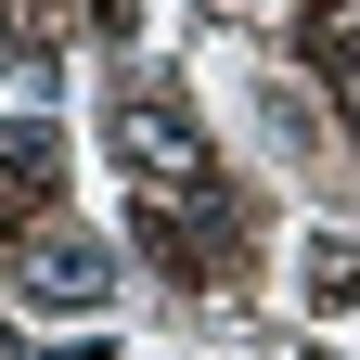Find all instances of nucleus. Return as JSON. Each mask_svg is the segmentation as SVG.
Here are the masks:
<instances>
[{"label":"nucleus","mask_w":360,"mask_h":360,"mask_svg":"<svg viewBox=\"0 0 360 360\" xmlns=\"http://www.w3.org/2000/svg\"><path fill=\"white\" fill-rule=\"evenodd\" d=\"M103 142H116V167L142 180L155 206H193L206 193V129L180 116L167 90H116V103H103Z\"/></svg>","instance_id":"1"},{"label":"nucleus","mask_w":360,"mask_h":360,"mask_svg":"<svg viewBox=\"0 0 360 360\" xmlns=\"http://www.w3.org/2000/svg\"><path fill=\"white\" fill-rule=\"evenodd\" d=\"M13 283H26L39 309H103V296H116V257L90 245V232H39V245L13 257Z\"/></svg>","instance_id":"2"},{"label":"nucleus","mask_w":360,"mask_h":360,"mask_svg":"<svg viewBox=\"0 0 360 360\" xmlns=\"http://www.w3.org/2000/svg\"><path fill=\"white\" fill-rule=\"evenodd\" d=\"M309 296L347 309V296H360V257H347V245H322V257H309Z\"/></svg>","instance_id":"3"},{"label":"nucleus","mask_w":360,"mask_h":360,"mask_svg":"<svg viewBox=\"0 0 360 360\" xmlns=\"http://www.w3.org/2000/svg\"><path fill=\"white\" fill-rule=\"evenodd\" d=\"M90 13H103V39H129V13H142V0H90Z\"/></svg>","instance_id":"4"}]
</instances>
